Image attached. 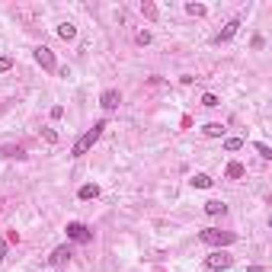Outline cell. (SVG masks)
I'll list each match as a JSON object with an SVG mask.
<instances>
[{
  "instance_id": "obj_5",
  "label": "cell",
  "mask_w": 272,
  "mask_h": 272,
  "mask_svg": "<svg viewBox=\"0 0 272 272\" xmlns=\"http://www.w3.org/2000/svg\"><path fill=\"white\" fill-rule=\"evenodd\" d=\"M36 61L45 67V71H58V61H54V51H51V48H45V45H39V48H36Z\"/></svg>"
},
{
  "instance_id": "obj_17",
  "label": "cell",
  "mask_w": 272,
  "mask_h": 272,
  "mask_svg": "<svg viewBox=\"0 0 272 272\" xmlns=\"http://www.w3.org/2000/svg\"><path fill=\"white\" fill-rule=\"evenodd\" d=\"M3 154H6V157H19V160L26 157V151H23V147H3Z\"/></svg>"
},
{
  "instance_id": "obj_12",
  "label": "cell",
  "mask_w": 272,
  "mask_h": 272,
  "mask_svg": "<svg viewBox=\"0 0 272 272\" xmlns=\"http://www.w3.org/2000/svg\"><path fill=\"white\" fill-rule=\"evenodd\" d=\"M205 212H208V215H224V212H227V205H224V202H218V199H212V202H205Z\"/></svg>"
},
{
  "instance_id": "obj_16",
  "label": "cell",
  "mask_w": 272,
  "mask_h": 272,
  "mask_svg": "<svg viewBox=\"0 0 272 272\" xmlns=\"http://www.w3.org/2000/svg\"><path fill=\"white\" fill-rule=\"evenodd\" d=\"M186 13H192V16H205V6L202 3H186Z\"/></svg>"
},
{
  "instance_id": "obj_3",
  "label": "cell",
  "mask_w": 272,
  "mask_h": 272,
  "mask_svg": "<svg viewBox=\"0 0 272 272\" xmlns=\"http://www.w3.org/2000/svg\"><path fill=\"white\" fill-rule=\"evenodd\" d=\"M230 266H234V256L224 253V250H215L212 256H205V269H212V272H221V269H230Z\"/></svg>"
},
{
  "instance_id": "obj_8",
  "label": "cell",
  "mask_w": 272,
  "mask_h": 272,
  "mask_svg": "<svg viewBox=\"0 0 272 272\" xmlns=\"http://www.w3.org/2000/svg\"><path fill=\"white\" fill-rule=\"evenodd\" d=\"M237 29H240V19H230V23L224 26L221 32H218V39H215V42H227V39H234V36H237Z\"/></svg>"
},
{
  "instance_id": "obj_22",
  "label": "cell",
  "mask_w": 272,
  "mask_h": 272,
  "mask_svg": "<svg viewBox=\"0 0 272 272\" xmlns=\"http://www.w3.org/2000/svg\"><path fill=\"white\" fill-rule=\"evenodd\" d=\"M42 135H45V141H51V144H54V141H58V135H54V132H51V128H45V132H42Z\"/></svg>"
},
{
  "instance_id": "obj_19",
  "label": "cell",
  "mask_w": 272,
  "mask_h": 272,
  "mask_svg": "<svg viewBox=\"0 0 272 272\" xmlns=\"http://www.w3.org/2000/svg\"><path fill=\"white\" fill-rule=\"evenodd\" d=\"M256 151H260L263 160H272V147H269V144H256Z\"/></svg>"
},
{
  "instance_id": "obj_23",
  "label": "cell",
  "mask_w": 272,
  "mask_h": 272,
  "mask_svg": "<svg viewBox=\"0 0 272 272\" xmlns=\"http://www.w3.org/2000/svg\"><path fill=\"white\" fill-rule=\"evenodd\" d=\"M3 256H6V240L0 237V263H3Z\"/></svg>"
},
{
  "instance_id": "obj_14",
  "label": "cell",
  "mask_w": 272,
  "mask_h": 272,
  "mask_svg": "<svg viewBox=\"0 0 272 272\" xmlns=\"http://www.w3.org/2000/svg\"><path fill=\"white\" fill-rule=\"evenodd\" d=\"M192 186H195V189H208V186H212V176L195 173V176H192Z\"/></svg>"
},
{
  "instance_id": "obj_13",
  "label": "cell",
  "mask_w": 272,
  "mask_h": 272,
  "mask_svg": "<svg viewBox=\"0 0 272 272\" xmlns=\"http://www.w3.org/2000/svg\"><path fill=\"white\" fill-rule=\"evenodd\" d=\"M240 176H243V163L230 160V163H227V180H240Z\"/></svg>"
},
{
  "instance_id": "obj_10",
  "label": "cell",
  "mask_w": 272,
  "mask_h": 272,
  "mask_svg": "<svg viewBox=\"0 0 272 272\" xmlns=\"http://www.w3.org/2000/svg\"><path fill=\"white\" fill-rule=\"evenodd\" d=\"M202 132H205L208 138H221V135H224V125H221V122H208Z\"/></svg>"
},
{
  "instance_id": "obj_18",
  "label": "cell",
  "mask_w": 272,
  "mask_h": 272,
  "mask_svg": "<svg viewBox=\"0 0 272 272\" xmlns=\"http://www.w3.org/2000/svg\"><path fill=\"white\" fill-rule=\"evenodd\" d=\"M202 106L215 109V106H218V96H215V93H205V96H202Z\"/></svg>"
},
{
  "instance_id": "obj_7",
  "label": "cell",
  "mask_w": 272,
  "mask_h": 272,
  "mask_svg": "<svg viewBox=\"0 0 272 272\" xmlns=\"http://www.w3.org/2000/svg\"><path fill=\"white\" fill-rule=\"evenodd\" d=\"M67 260H71V247H58V250H51V256H48L51 266H64Z\"/></svg>"
},
{
  "instance_id": "obj_1",
  "label": "cell",
  "mask_w": 272,
  "mask_h": 272,
  "mask_svg": "<svg viewBox=\"0 0 272 272\" xmlns=\"http://www.w3.org/2000/svg\"><path fill=\"white\" fill-rule=\"evenodd\" d=\"M103 128H106V119H99L96 125L90 128V132H84V135H80V138H77V144L71 147V157H84V154H87V151H90V147H93V144L99 141V135H103Z\"/></svg>"
},
{
  "instance_id": "obj_9",
  "label": "cell",
  "mask_w": 272,
  "mask_h": 272,
  "mask_svg": "<svg viewBox=\"0 0 272 272\" xmlns=\"http://www.w3.org/2000/svg\"><path fill=\"white\" fill-rule=\"evenodd\" d=\"M80 199H96V195H99V186H96V182H87V186H80Z\"/></svg>"
},
{
  "instance_id": "obj_15",
  "label": "cell",
  "mask_w": 272,
  "mask_h": 272,
  "mask_svg": "<svg viewBox=\"0 0 272 272\" xmlns=\"http://www.w3.org/2000/svg\"><path fill=\"white\" fill-rule=\"evenodd\" d=\"M240 147H243V138H227V141H224V151H227V154L240 151Z\"/></svg>"
},
{
  "instance_id": "obj_6",
  "label": "cell",
  "mask_w": 272,
  "mask_h": 272,
  "mask_svg": "<svg viewBox=\"0 0 272 272\" xmlns=\"http://www.w3.org/2000/svg\"><path fill=\"white\" fill-rule=\"evenodd\" d=\"M119 103H122V93L119 90H106L103 96H99V106H103V109H119Z\"/></svg>"
},
{
  "instance_id": "obj_2",
  "label": "cell",
  "mask_w": 272,
  "mask_h": 272,
  "mask_svg": "<svg viewBox=\"0 0 272 272\" xmlns=\"http://www.w3.org/2000/svg\"><path fill=\"white\" fill-rule=\"evenodd\" d=\"M202 243H208V247H230V243L237 240V234H230V230H218V227H205L199 234Z\"/></svg>"
},
{
  "instance_id": "obj_21",
  "label": "cell",
  "mask_w": 272,
  "mask_h": 272,
  "mask_svg": "<svg viewBox=\"0 0 272 272\" xmlns=\"http://www.w3.org/2000/svg\"><path fill=\"white\" fill-rule=\"evenodd\" d=\"M151 42V32H138V45H147Z\"/></svg>"
},
{
  "instance_id": "obj_11",
  "label": "cell",
  "mask_w": 272,
  "mask_h": 272,
  "mask_svg": "<svg viewBox=\"0 0 272 272\" xmlns=\"http://www.w3.org/2000/svg\"><path fill=\"white\" fill-rule=\"evenodd\" d=\"M58 36L67 42V39H74V36H77V26H74V23H61V26H58Z\"/></svg>"
},
{
  "instance_id": "obj_4",
  "label": "cell",
  "mask_w": 272,
  "mask_h": 272,
  "mask_svg": "<svg viewBox=\"0 0 272 272\" xmlns=\"http://www.w3.org/2000/svg\"><path fill=\"white\" fill-rule=\"evenodd\" d=\"M67 237L77 240V243H90L93 240V230L87 227V224H80V221H71V224H67Z\"/></svg>"
},
{
  "instance_id": "obj_20",
  "label": "cell",
  "mask_w": 272,
  "mask_h": 272,
  "mask_svg": "<svg viewBox=\"0 0 272 272\" xmlns=\"http://www.w3.org/2000/svg\"><path fill=\"white\" fill-rule=\"evenodd\" d=\"M10 64H13V61L6 58V54H0V74H3V71H10Z\"/></svg>"
}]
</instances>
